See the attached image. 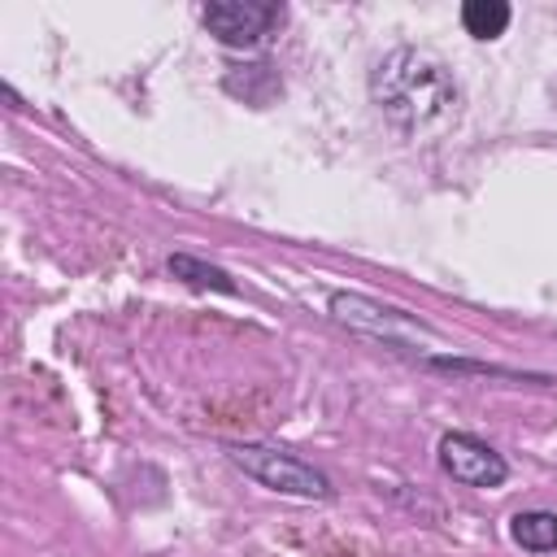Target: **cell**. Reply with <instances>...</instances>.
<instances>
[{
  "label": "cell",
  "mask_w": 557,
  "mask_h": 557,
  "mask_svg": "<svg viewBox=\"0 0 557 557\" xmlns=\"http://www.w3.org/2000/svg\"><path fill=\"white\" fill-rule=\"evenodd\" d=\"M283 17H287V9H283V4H265V0H213V4H205V13H200L205 30H209L218 44L239 48V52L270 44V39L278 35Z\"/></svg>",
  "instance_id": "obj_3"
},
{
  "label": "cell",
  "mask_w": 557,
  "mask_h": 557,
  "mask_svg": "<svg viewBox=\"0 0 557 557\" xmlns=\"http://www.w3.org/2000/svg\"><path fill=\"white\" fill-rule=\"evenodd\" d=\"M331 313L366 335H379L387 344H400V339H418V335H431V326H422L418 318H409L405 309H392V305H379L370 296H357V292H335L331 296Z\"/></svg>",
  "instance_id": "obj_4"
},
{
  "label": "cell",
  "mask_w": 557,
  "mask_h": 557,
  "mask_svg": "<svg viewBox=\"0 0 557 557\" xmlns=\"http://www.w3.org/2000/svg\"><path fill=\"white\" fill-rule=\"evenodd\" d=\"M509 535L527 553H553L557 548V513H548V509H522V513H513Z\"/></svg>",
  "instance_id": "obj_6"
},
{
  "label": "cell",
  "mask_w": 557,
  "mask_h": 557,
  "mask_svg": "<svg viewBox=\"0 0 557 557\" xmlns=\"http://www.w3.org/2000/svg\"><path fill=\"white\" fill-rule=\"evenodd\" d=\"M440 466L466 487H500L505 474H509L505 457L492 444H483L479 435H466V431H453V435L440 440Z\"/></svg>",
  "instance_id": "obj_5"
},
{
  "label": "cell",
  "mask_w": 557,
  "mask_h": 557,
  "mask_svg": "<svg viewBox=\"0 0 557 557\" xmlns=\"http://www.w3.org/2000/svg\"><path fill=\"white\" fill-rule=\"evenodd\" d=\"M226 457L248 474L257 479L261 487L278 492V496H296V500H326L335 487L322 470H313L309 461H300L296 453H283L274 444H231Z\"/></svg>",
  "instance_id": "obj_2"
},
{
  "label": "cell",
  "mask_w": 557,
  "mask_h": 557,
  "mask_svg": "<svg viewBox=\"0 0 557 557\" xmlns=\"http://www.w3.org/2000/svg\"><path fill=\"white\" fill-rule=\"evenodd\" d=\"M370 96L405 139H431L461 113V87L453 70L426 48H392L370 74Z\"/></svg>",
  "instance_id": "obj_1"
},
{
  "label": "cell",
  "mask_w": 557,
  "mask_h": 557,
  "mask_svg": "<svg viewBox=\"0 0 557 557\" xmlns=\"http://www.w3.org/2000/svg\"><path fill=\"white\" fill-rule=\"evenodd\" d=\"M170 274L183 278V283H191V287H213V292H222V296H235V292H239L226 270L205 265V261H196V257H187V252H174V257H170Z\"/></svg>",
  "instance_id": "obj_8"
},
{
  "label": "cell",
  "mask_w": 557,
  "mask_h": 557,
  "mask_svg": "<svg viewBox=\"0 0 557 557\" xmlns=\"http://www.w3.org/2000/svg\"><path fill=\"white\" fill-rule=\"evenodd\" d=\"M461 26L474 39H500L509 26V4L505 0H466L461 4Z\"/></svg>",
  "instance_id": "obj_7"
}]
</instances>
